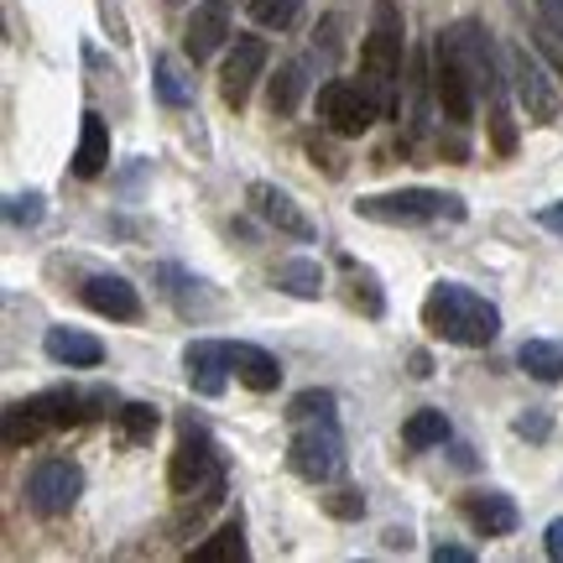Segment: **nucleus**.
Returning <instances> with one entry per match:
<instances>
[{
	"label": "nucleus",
	"mask_w": 563,
	"mask_h": 563,
	"mask_svg": "<svg viewBox=\"0 0 563 563\" xmlns=\"http://www.w3.org/2000/svg\"><path fill=\"white\" fill-rule=\"evenodd\" d=\"M422 323L439 334L443 344H464V350H485L501 334V308L490 298H481L464 282H439L422 298Z\"/></svg>",
	"instance_id": "1"
},
{
	"label": "nucleus",
	"mask_w": 563,
	"mask_h": 563,
	"mask_svg": "<svg viewBox=\"0 0 563 563\" xmlns=\"http://www.w3.org/2000/svg\"><path fill=\"white\" fill-rule=\"evenodd\" d=\"M454 42H460L464 53V68H470V79H475V100L490 104V136H496V152H517V131H511V110H506V53H496V42L485 32L481 21H460V26H449Z\"/></svg>",
	"instance_id": "2"
},
{
	"label": "nucleus",
	"mask_w": 563,
	"mask_h": 563,
	"mask_svg": "<svg viewBox=\"0 0 563 563\" xmlns=\"http://www.w3.org/2000/svg\"><path fill=\"white\" fill-rule=\"evenodd\" d=\"M402 53H407V21L397 0H376L371 5V32L361 47V84L382 100L386 115H397V79H402Z\"/></svg>",
	"instance_id": "3"
},
{
	"label": "nucleus",
	"mask_w": 563,
	"mask_h": 563,
	"mask_svg": "<svg viewBox=\"0 0 563 563\" xmlns=\"http://www.w3.org/2000/svg\"><path fill=\"white\" fill-rule=\"evenodd\" d=\"M167 485H173V496H183V501H194V496H199V511L220 506L224 470H220V449H214V439H209V428L183 422L178 449H173V464H167Z\"/></svg>",
	"instance_id": "4"
},
{
	"label": "nucleus",
	"mask_w": 563,
	"mask_h": 563,
	"mask_svg": "<svg viewBox=\"0 0 563 563\" xmlns=\"http://www.w3.org/2000/svg\"><path fill=\"white\" fill-rule=\"evenodd\" d=\"M355 214L376 224H433V220H464V199L460 194H439V188H397V194L355 199Z\"/></svg>",
	"instance_id": "5"
},
{
	"label": "nucleus",
	"mask_w": 563,
	"mask_h": 563,
	"mask_svg": "<svg viewBox=\"0 0 563 563\" xmlns=\"http://www.w3.org/2000/svg\"><path fill=\"white\" fill-rule=\"evenodd\" d=\"M287 464L292 475L308 485H329L344 475V439L334 418H319V422H298V433L287 443Z\"/></svg>",
	"instance_id": "6"
},
{
	"label": "nucleus",
	"mask_w": 563,
	"mask_h": 563,
	"mask_svg": "<svg viewBox=\"0 0 563 563\" xmlns=\"http://www.w3.org/2000/svg\"><path fill=\"white\" fill-rule=\"evenodd\" d=\"M84 496V470L74 460H58V454H47L26 470V506H32V517L42 522H58L68 517Z\"/></svg>",
	"instance_id": "7"
},
{
	"label": "nucleus",
	"mask_w": 563,
	"mask_h": 563,
	"mask_svg": "<svg viewBox=\"0 0 563 563\" xmlns=\"http://www.w3.org/2000/svg\"><path fill=\"white\" fill-rule=\"evenodd\" d=\"M319 121L334 131V136H365L371 125L382 121L386 110H382V100L365 89L361 79H329V84H319Z\"/></svg>",
	"instance_id": "8"
},
{
	"label": "nucleus",
	"mask_w": 563,
	"mask_h": 563,
	"mask_svg": "<svg viewBox=\"0 0 563 563\" xmlns=\"http://www.w3.org/2000/svg\"><path fill=\"white\" fill-rule=\"evenodd\" d=\"M433 100H439V110L454 125L475 121V79L464 68V53H460V42H454V32H439V42H433Z\"/></svg>",
	"instance_id": "9"
},
{
	"label": "nucleus",
	"mask_w": 563,
	"mask_h": 563,
	"mask_svg": "<svg viewBox=\"0 0 563 563\" xmlns=\"http://www.w3.org/2000/svg\"><path fill=\"white\" fill-rule=\"evenodd\" d=\"M115 407V391L110 386H53V391H37L26 397V412L42 422V428H79L89 418H104Z\"/></svg>",
	"instance_id": "10"
},
{
	"label": "nucleus",
	"mask_w": 563,
	"mask_h": 563,
	"mask_svg": "<svg viewBox=\"0 0 563 563\" xmlns=\"http://www.w3.org/2000/svg\"><path fill=\"white\" fill-rule=\"evenodd\" d=\"M506 79H511V95H517V104L527 110V121H543V125L559 121L563 95L553 89L548 68L527 53L522 42H511V47H506Z\"/></svg>",
	"instance_id": "11"
},
{
	"label": "nucleus",
	"mask_w": 563,
	"mask_h": 563,
	"mask_svg": "<svg viewBox=\"0 0 563 563\" xmlns=\"http://www.w3.org/2000/svg\"><path fill=\"white\" fill-rule=\"evenodd\" d=\"M262 74H266V42L251 37V32L230 37V58H224V68H220L224 104H235V110H241V104L251 100V89H256V79H262Z\"/></svg>",
	"instance_id": "12"
},
{
	"label": "nucleus",
	"mask_w": 563,
	"mask_h": 563,
	"mask_svg": "<svg viewBox=\"0 0 563 563\" xmlns=\"http://www.w3.org/2000/svg\"><path fill=\"white\" fill-rule=\"evenodd\" d=\"M183 371H188V386L199 397H220L224 382L235 376L230 371V340H194L183 350Z\"/></svg>",
	"instance_id": "13"
},
{
	"label": "nucleus",
	"mask_w": 563,
	"mask_h": 563,
	"mask_svg": "<svg viewBox=\"0 0 563 563\" xmlns=\"http://www.w3.org/2000/svg\"><path fill=\"white\" fill-rule=\"evenodd\" d=\"M224 42H230V0H203V5H194V16L183 26V53L194 63H203V58H214Z\"/></svg>",
	"instance_id": "14"
},
{
	"label": "nucleus",
	"mask_w": 563,
	"mask_h": 563,
	"mask_svg": "<svg viewBox=\"0 0 563 563\" xmlns=\"http://www.w3.org/2000/svg\"><path fill=\"white\" fill-rule=\"evenodd\" d=\"M251 203H256V214H262L266 224H277L282 235H292V241H313V235H319L313 220L298 209V199H292L287 188H277V183H251Z\"/></svg>",
	"instance_id": "15"
},
{
	"label": "nucleus",
	"mask_w": 563,
	"mask_h": 563,
	"mask_svg": "<svg viewBox=\"0 0 563 563\" xmlns=\"http://www.w3.org/2000/svg\"><path fill=\"white\" fill-rule=\"evenodd\" d=\"M79 298H84V308H95V313H104V319H115V323L141 319V292L125 277H115V272L89 277L79 287Z\"/></svg>",
	"instance_id": "16"
},
{
	"label": "nucleus",
	"mask_w": 563,
	"mask_h": 563,
	"mask_svg": "<svg viewBox=\"0 0 563 563\" xmlns=\"http://www.w3.org/2000/svg\"><path fill=\"white\" fill-rule=\"evenodd\" d=\"M460 511L481 538H511L517 522H522V517H517V501L501 496V490H475V496H464L460 501Z\"/></svg>",
	"instance_id": "17"
},
{
	"label": "nucleus",
	"mask_w": 563,
	"mask_h": 563,
	"mask_svg": "<svg viewBox=\"0 0 563 563\" xmlns=\"http://www.w3.org/2000/svg\"><path fill=\"white\" fill-rule=\"evenodd\" d=\"M230 371H235V382L251 386V391H277V382H282L277 355L262 350V344H245V340H230Z\"/></svg>",
	"instance_id": "18"
},
{
	"label": "nucleus",
	"mask_w": 563,
	"mask_h": 563,
	"mask_svg": "<svg viewBox=\"0 0 563 563\" xmlns=\"http://www.w3.org/2000/svg\"><path fill=\"white\" fill-rule=\"evenodd\" d=\"M42 350H47V361L68 365V371H95L104 361V344L95 334H84V329H47Z\"/></svg>",
	"instance_id": "19"
},
{
	"label": "nucleus",
	"mask_w": 563,
	"mask_h": 563,
	"mask_svg": "<svg viewBox=\"0 0 563 563\" xmlns=\"http://www.w3.org/2000/svg\"><path fill=\"white\" fill-rule=\"evenodd\" d=\"M428 95H433V74H428V58H412L402 79V95H397V115L407 121V136H422L428 131Z\"/></svg>",
	"instance_id": "20"
},
{
	"label": "nucleus",
	"mask_w": 563,
	"mask_h": 563,
	"mask_svg": "<svg viewBox=\"0 0 563 563\" xmlns=\"http://www.w3.org/2000/svg\"><path fill=\"white\" fill-rule=\"evenodd\" d=\"M104 167H110V125H104L100 110H84L79 152H74V173H79V178H100Z\"/></svg>",
	"instance_id": "21"
},
{
	"label": "nucleus",
	"mask_w": 563,
	"mask_h": 563,
	"mask_svg": "<svg viewBox=\"0 0 563 563\" xmlns=\"http://www.w3.org/2000/svg\"><path fill=\"white\" fill-rule=\"evenodd\" d=\"M517 365H522L532 382H543V386L563 382V344H553V340H527L522 350H517Z\"/></svg>",
	"instance_id": "22"
},
{
	"label": "nucleus",
	"mask_w": 563,
	"mask_h": 563,
	"mask_svg": "<svg viewBox=\"0 0 563 563\" xmlns=\"http://www.w3.org/2000/svg\"><path fill=\"white\" fill-rule=\"evenodd\" d=\"M302 89H308V58L282 63L277 79H272V115H292L302 100Z\"/></svg>",
	"instance_id": "23"
},
{
	"label": "nucleus",
	"mask_w": 563,
	"mask_h": 563,
	"mask_svg": "<svg viewBox=\"0 0 563 563\" xmlns=\"http://www.w3.org/2000/svg\"><path fill=\"white\" fill-rule=\"evenodd\" d=\"M449 439V418H443L439 407H422V412H412V418L402 422V443L407 449H439V443Z\"/></svg>",
	"instance_id": "24"
},
{
	"label": "nucleus",
	"mask_w": 563,
	"mask_h": 563,
	"mask_svg": "<svg viewBox=\"0 0 563 563\" xmlns=\"http://www.w3.org/2000/svg\"><path fill=\"white\" fill-rule=\"evenodd\" d=\"M272 282H277L282 292H292V298H319L323 292V272H319V262H282L277 272H272Z\"/></svg>",
	"instance_id": "25"
},
{
	"label": "nucleus",
	"mask_w": 563,
	"mask_h": 563,
	"mask_svg": "<svg viewBox=\"0 0 563 563\" xmlns=\"http://www.w3.org/2000/svg\"><path fill=\"white\" fill-rule=\"evenodd\" d=\"M194 559L199 563H241L245 559V532H241V522H224L209 543H199L194 548Z\"/></svg>",
	"instance_id": "26"
},
{
	"label": "nucleus",
	"mask_w": 563,
	"mask_h": 563,
	"mask_svg": "<svg viewBox=\"0 0 563 563\" xmlns=\"http://www.w3.org/2000/svg\"><path fill=\"white\" fill-rule=\"evenodd\" d=\"M152 79H157V100L162 104H194V84L183 79V68L173 58L152 63Z\"/></svg>",
	"instance_id": "27"
},
{
	"label": "nucleus",
	"mask_w": 563,
	"mask_h": 563,
	"mask_svg": "<svg viewBox=\"0 0 563 563\" xmlns=\"http://www.w3.org/2000/svg\"><path fill=\"white\" fill-rule=\"evenodd\" d=\"M115 422H121V433L131 443H152V433H157V422H162V412L152 402H125L121 412H115Z\"/></svg>",
	"instance_id": "28"
},
{
	"label": "nucleus",
	"mask_w": 563,
	"mask_h": 563,
	"mask_svg": "<svg viewBox=\"0 0 563 563\" xmlns=\"http://www.w3.org/2000/svg\"><path fill=\"white\" fill-rule=\"evenodd\" d=\"M298 11H302V0H251L256 26H272V32H287L298 21Z\"/></svg>",
	"instance_id": "29"
},
{
	"label": "nucleus",
	"mask_w": 563,
	"mask_h": 563,
	"mask_svg": "<svg viewBox=\"0 0 563 563\" xmlns=\"http://www.w3.org/2000/svg\"><path fill=\"white\" fill-rule=\"evenodd\" d=\"M287 418H292V422L334 418V391H298V397L287 402Z\"/></svg>",
	"instance_id": "30"
},
{
	"label": "nucleus",
	"mask_w": 563,
	"mask_h": 563,
	"mask_svg": "<svg viewBox=\"0 0 563 563\" xmlns=\"http://www.w3.org/2000/svg\"><path fill=\"white\" fill-rule=\"evenodd\" d=\"M344 272H350V282H355V302H365V313L371 319H382V308H386V298H382V287H376V277L371 272H355V262H344Z\"/></svg>",
	"instance_id": "31"
},
{
	"label": "nucleus",
	"mask_w": 563,
	"mask_h": 563,
	"mask_svg": "<svg viewBox=\"0 0 563 563\" xmlns=\"http://www.w3.org/2000/svg\"><path fill=\"white\" fill-rule=\"evenodd\" d=\"M517 439H532V443L548 439V412H543V407H532V412H522V418H517Z\"/></svg>",
	"instance_id": "32"
},
{
	"label": "nucleus",
	"mask_w": 563,
	"mask_h": 563,
	"mask_svg": "<svg viewBox=\"0 0 563 563\" xmlns=\"http://www.w3.org/2000/svg\"><path fill=\"white\" fill-rule=\"evenodd\" d=\"M42 220V194H21L11 199V224H37Z\"/></svg>",
	"instance_id": "33"
},
{
	"label": "nucleus",
	"mask_w": 563,
	"mask_h": 563,
	"mask_svg": "<svg viewBox=\"0 0 563 563\" xmlns=\"http://www.w3.org/2000/svg\"><path fill=\"white\" fill-rule=\"evenodd\" d=\"M538 16H543V32L553 42H563V0H538Z\"/></svg>",
	"instance_id": "34"
},
{
	"label": "nucleus",
	"mask_w": 563,
	"mask_h": 563,
	"mask_svg": "<svg viewBox=\"0 0 563 563\" xmlns=\"http://www.w3.org/2000/svg\"><path fill=\"white\" fill-rule=\"evenodd\" d=\"M329 511H334V517H361L365 496L361 490H334V496H329Z\"/></svg>",
	"instance_id": "35"
},
{
	"label": "nucleus",
	"mask_w": 563,
	"mask_h": 563,
	"mask_svg": "<svg viewBox=\"0 0 563 563\" xmlns=\"http://www.w3.org/2000/svg\"><path fill=\"white\" fill-rule=\"evenodd\" d=\"M543 548H548V559H559V563H563V517H559V522H548Z\"/></svg>",
	"instance_id": "36"
},
{
	"label": "nucleus",
	"mask_w": 563,
	"mask_h": 563,
	"mask_svg": "<svg viewBox=\"0 0 563 563\" xmlns=\"http://www.w3.org/2000/svg\"><path fill=\"white\" fill-rule=\"evenodd\" d=\"M308 152H313V162H323V173H329V178H340V173H344V162L334 157V152H323L319 141H313V146H308Z\"/></svg>",
	"instance_id": "37"
},
{
	"label": "nucleus",
	"mask_w": 563,
	"mask_h": 563,
	"mask_svg": "<svg viewBox=\"0 0 563 563\" xmlns=\"http://www.w3.org/2000/svg\"><path fill=\"white\" fill-rule=\"evenodd\" d=\"M433 559H439V563H470L475 553H470V548H454V543H439V548H433Z\"/></svg>",
	"instance_id": "38"
},
{
	"label": "nucleus",
	"mask_w": 563,
	"mask_h": 563,
	"mask_svg": "<svg viewBox=\"0 0 563 563\" xmlns=\"http://www.w3.org/2000/svg\"><path fill=\"white\" fill-rule=\"evenodd\" d=\"M538 224H543V230H553V235H563V203H548L543 214H538Z\"/></svg>",
	"instance_id": "39"
}]
</instances>
